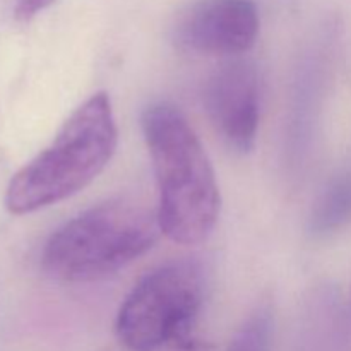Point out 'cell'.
Wrapping results in <instances>:
<instances>
[{
    "instance_id": "7",
    "label": "cell",
    "mask_w": 351,
    "mask_h": 351,
    "mask_svg": "<svg viewBox=\"0 0 351 351\" xmlns=\"http://www.w3.org/2000/svg\"><path fill=\"white\" fill-rule=\"evenodd\" d=\"M351 221V175L339 177L319 195L308 218V232L326 237Z\"/></svg>"
},
{
    "instance_id": "5",
    "label": "cell",
    "mask_w": 351,
    "mask_h": 351,
    "mask_svg": "<svg viewBox=\"0 0 351 351\" xmlns=\"http://www.w3.org/2000/svg\"><path fill=\"white\" fill-rule=\"evenodd\" d=\"M259 75L245 60L226 62L209 75L204 105L216 132L237 153H249L259 129Z\"/></svg>"
},
{
    "instance_id": "8",
    "label": "cell",
    "mask_w": 351,
    "mask_h": 351,
    "mask_svg": "<svg viewBox=\"0 0 351 351\" xmlns=\"http://www.w3.org/2000/svg\"><path fill=\"white\" fill-rule=\"evenodd\" d=\"M273 338V312L269 305H259L243 319L226 351H269Z\"/></svg>"
},
{
    "instance_id": "1",
    "label": "cell",
    "mask_w": 351,
    "mask_h": 351,
    "mask_svg": "<svg viewBox=\"0 0 351 351\" xmlns=\"http://www.w3.org/2000/svg\"><path fill=\"white\" fill-rule=\"evenodd\" d=\"M143 132L156 177L160 232L182 245L204 242L218 223L221 197L197 134L177 106L163 101L144 110Z\"/></svg>"
},
{
    "instance_id": "6",
    "label": "cell",
    "mask_w": 351,
    "mask_h": 351,
    "mask_svg": "<svg viewBox=\"0 0 351 351\" xmlns=\"http://www.w3.org/2000/svg\"><path fill=\"white\" fill-rule=\"evenodd\" d=\"M259 12L252 0H199L177 26L180 47L202 55L235 57L254 47Z\"/></svg>"
},
{
    "instance_id": "9",
    "label": "cell",
    "mask_w": 351,
    "mask_h": 351,
    "mask_svg": "<svg viewBox=\"0 0 351 351\" xmlns=\"http://www.w3.org/2000/svg\"><path fill=\"white\" fill-rule=\"evenodd\" d=\"M53 2L55 0H14V14L19 21H29Z\"/></svg>"
},
{
    "instance_id": "3",
    "label": "cell",
    "mask_w": 351,
    "mask_h": 351,
    "mask_svg": "<svg viewBox=\"0 0 351 351\" xmlns=\"http://www.w3.org/2000/svg\"><path fill=\"white\" fill-rule=\"evenodd\" d=\"M160 233L156 211L132 201H106L55 230L45 243L41 266L65 283L98 281L143 257Z\"/></svg>"
},
{
    "instance_id": "2",
    "label": "cell",
    "mask_w": 351,
    "mask_h": 351,
    "mask_svg": "<svg viewBox=\"0 0 351 351\" xmlns=\"http://www.w3.org/2000/svg\"><path fill=\"white\" fill-rule=\"evenodd\" d=\"M117 144L112 99L96 93L72 112L50 146L14 175L5 208L23 216L72 197L108 167Z\"/></svg>"
},
{
    "instance_id": "4",
    "label": "cell",
    "mask_w": 351,
    "mask_h": 351,
    "mask_svg": "<svg viewBox=\"0 0 351 351\" xmlns=\"http://www.w3.org/2000/svg\"><path fill=\"white\" fill-rule=\"evenodd\" d=\"M204 300V276L194 261H173L147 273L120 305L119 341L129 351L194 348L192 328Z\"/></svg>"
}]
</instances>
